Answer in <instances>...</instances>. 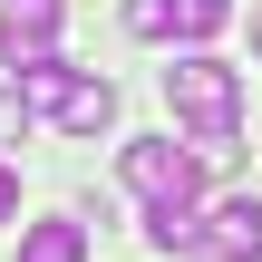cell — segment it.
Returning <instances> with one entry per match:
<instances>
[{
    "mask_svg": "<svg viewBox=\"0 0 262 262\" xmlns=\"http://www.w3.org/2000/svg\"><path fill=\"white\" fill-rule=\"evenodd\" d=\"M29 117H39V107H29V88H0V146H19V136H29Z\"/></svg>",
    "mask_w": 262,
    "mask_h": 262,
    "instance_id": "9c48e42d",
    "label": "cell"
},
{
    "mask_svg": "<svg viewBox=\"0 0 262 262\" xmlns=\"http://www.w3.org/2000/svg\"><path fill=\"white\" fill-rule=\"evenodd\" d=\"M49 126H58V136H107V126H117V88H107V78H68V97L49 107Z\"/></svg>",
    "mask_w": 262,
    "mask_h": 262,
    "instance_id": "5b68a950",
    "label": "cell"
},
{
    "mask_svg": "<svg viewBox=\"0 0 262 262\" xmlns=\"http://www.w3.org/2000/svg\"><path fill=\"white\" fill-rule=\"evenodd\" d=\"M126 29L136 39H175V0H126Z\"/></svg>",
    "mask_w": 262,
    "mask_h": 262,
    "instance_id": "ba28073f",
    "label": "cell"
},
{
    "mask_svg": "<svg viewBox=\"0 0 262 262\" xmlns=\"http://www.w3.org/2000/svg\"><path fill=\"white\" fill-rule=\"evenodd\" d=\"M19 262H88V224H78V214L29 224V233H19Z\"/></svg>",
    "mask_w": 262,
    "mask_h": 262,
    "instance_id": "8992f818",
    "label": "cell"
},
{
    "mask_svg": "<svg viewBox=\"0 0 262 262\" xmlns=\"http://www.w3.org/2000/svg\"><path fill=\"white\" fill-rule=\"evenodd\" d=\"M117 175H126V185H136L146 204H194L214 165H204L194 146H175V136H136V146L117 156Z\"/></svg>",
    "mask_w": 262,
    "mask_h": 262,
    "instance_id": "7a4b0ae2",
    "label": "cell"
},
{
    "mask_svg": "<svg viewBox=\"0 0 262 262\" xmlns=\"http://www.w3.org/2000/svg\"><path fill=\"white\" fill-rule=\"evenodd\" d=\"M253 49H262V19H253Z\"/></svg>",
    "mask_w": 262,
    "mask_h": 262,
    "instance_id": "8fae6325",
    "label": "cell"
},
{
    "mask_svg": "<svg viewBox=\"0 0 262 262\" xmlns=\"http://www.w3.org/2000/svg\"><path fill=\"white\" fill-rule=\"evenodd\" d=\"M39 49H58V0H0V58L19 68Z\"/></svg>",
    "mask_w": 262,
    "mask_h": 262,
    "instance_id": "277c9868",
    "label": "cell"
},
{
    "mask_svg": "<svg viewBox=\"0 0 262 262\" xmlns=\"http://www.w3.org/2000/svg\"><path fill=\"white\" fill-rule=\"evenodd\" d=\"M165 107H175L194 136H214V126H233V117H243V78H233L214 49H185V58L165 68Z\"/></svg>",
    "mask_w": 262,
    "mask_h": 262,
    "instance_id": "6da1fadb",
    "label": "cell"
},
{
    "mask_svg": "<svg viewBox=\"0 0 262 262\" xmlns=\"http://www.w3.org/2000/svg\"><path fill=\"white\" fill-rule=\"evenodd\" d=\"M224 19H233V0H175V39H185V49H204Z\"/></svg>",
    "mask_w": 262,
    "mask_h": 262,
    "instance_id": "52a82bcc",
    "label": "cell"
},
{
    "mask_svg": "<svg viewBox=\"0 0 262 262\" xmlns=\"http://www.w3.org/2000/svg\"><path fill=\"white\" fill-rule=\"evenodd\" d=\"M10 214H19V175L0 165V224H10Z\"/></svg>",
    "mask_w": 262,
    "mask_h": 262,
    "instance_id": "30bf717a",
    "label": "cell"
},
{
    "mask_svg": "<svg viewBox=\"0 0 262 262\" xmlns=\"http://www.w3.org/2000/svg\"><path fill=\"white\" fill-rule=\"evenodd\" d=\"M185 262H262V194H224L194 224V253Z\"/></svg>",
    "mask_w": 262,
    "mask_h": 262,
    "instance_id": "3957f363",
    "label": "cell"
}]
</instances>
